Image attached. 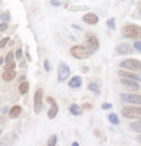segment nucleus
Returning a JSON list of instances; mask_svg holds the SVG:
<instances>
[{"mask_svg": "<svg viewBox=\"0 0 141 146\" xmlns=\"http://www.w3.org/2000/svg\"><path fill=\"white\" fill-rule=\"evenodd\" d=\"M121 82H122L126 87H128L130 90H134L137 91L139 90V84H138L136 81L132 80V78H124L121 80Z\"/></svg>", "mask_w": 141, "mask_h": 146, "instance_id": "9d476101", "label": "nucleus"}, {"mask_svg": "<svg viewBox=\"0 0 141 146\" xmlns=\"http://www.w3.org/2000/svg\"><path fill=\"white\" fill-rule=\"evenodd\" d=\"M133 48L136 49V50L140 51L141 52V41H136L133 44Z\"/></svg>", "mask_w": 141, "mask_h": 146, "instance_id": "bb28decb", "label": "nucleus"}, {"mask_svg": "<svg viewBox=\"0 0 141 146\" xmlns=\"http://www.w3.org/2000/svg\"><path fill=\"white\" fill-rule=\"evenodd\" d=\"M19 92H21V94H22V95L26 94L27 92H28V90H29V83L27 82V81H22V82L19 84Z\"/></svg>", "mask_w": 141, "mask_h": 146, "instance_id": "a211bd4d", "label": "nucleus"}, {"mask_svg": "<svg viewBox=\"0 0 141 146\" xmlns=\"http://www.w3.org/2000/svg\"><path fill=\"white\" fill-rule=\"evenodd\" d=\"M82 108H84V110H91V108H92V105H91V104L85 103V104H83Z\"/></svg>", "mask_w": 141, "mask_h": 146, "instance_id": "f704fd0d", "label": "nucleus"}, {"mask_svg": "<svg viewBox=\"0 0 141 146\" xmlns=\"http://www.w3.org/2000/svg\"><path fill=\"white\" fill-rule=\"evenodd\" d=\"M21 56H22V50H21V48L17 49V51H16V57H17V59H21Z\"/></svg>", "mask_w": 141, "mask_h": 146, "instance_id": "473e14b6", "label": "nucleus"}, {"mask_svg": "<svg viewBox=\"0 0 141 146\" xmlns=\"http://www.w3.org/2000/svg\"><path fill=\"white\" fill-rule=\"evenodd\" d=\"M112 105L109 103H105L101 105V108H103V110H110V108H112Z\"/></svg>", "mask_w": 141, "mask_h": 146, "instance_id": "c85d7f7f", "label": "nucleus"}, {"mask_svg": "<svg viewBox=\"0 0 141 146\" xmlns=\"http://www.w3.org/2000/svg\"><path fill=\"white\" fill-rule=\"evenodd\" d=\"M82 21L85 23H88L90 25H95L99 22V17L96 14L93 13H87L82 17Z\"/></svg>", "mask_w": 141, "mask_h": 146, "instance_id": "9b49d317", "label": "nucleus"}, {"mask_svg": "<svg viewBox=\"0 0 141 146\" xmlns=\"http://www.w3.org/2000/svg\"><path fill=\"white\" fill-rule=\"evenodd\" d=\"M71 54L76 59H86L90 57L94 53V51L86 44H76L70 49Z\"/></svg>", "mask_w": 141, "mask_h": 146, "instance_id": "f257e3e1", "label": "nucleus"}, {"mask_svg": "<svg viewBox=\"0 0 141 146\" xmlns=\"http://www.w3.org/2000/svg\"><path fill=\"white\" fill-rule=\"evenodd\" d=\"M139 16L141 17V10H140V11H139Z\"/></svg>", "mask_w": 141, "mask_h": 146, "instance_id": "a19ab883", "label": "nucleus"}, {"mask_svg": "<svg viewBox=\"0 0 141 146\" xmlns=\"http://www.w3.org/2000/svg\"><path fill=\"white\" fill-rule=\"evenodd\" d=\"M120 97L123 102L132 105H141V96L132 93H121Z\"/></svg>", "mask_w": 141, "mask_h": 146, "instance_id": "39448f33", "label": "nucleus"}, {"mask_svg": "<svg viewBox=\"0 0 141 146\" xmlns=\"http://www.w3.org/2000/svg\"><path fill=\"white\" fill-rule=\"evenodd\" d=\"M121 113L128 119H141V106H125Z\"/></svg>", "mask_w": 141, "mask_h": 146, "instance_id": "7ed1b4c3", "label": "nucleus"}, {"mask_svg": "<svg viewBox=\"0 0 141 146\" xmlns=\"http://www.w3.org/2000/svg\"><path fill=\"white\" fill-rule=\"evenodd\" d=\"M73 146H79V144H78V142H76V141H73V144H71Z\"/></svg>", "mask_w": 141, "mask_h": 146, "instance_id": "4c0bfd02", "label": "nucleus"}, {"mask_svg": "<svg viewBox=\"0 0 141 146\" xmlns=\"http://www.w3.org/2000/svg\"><path fill=\"white\" fill-rule=\"evenodd\" d=\"M2 62H3V58H0V65L2 64Z\"/></svg>", "mask_w": 141, "mask_h": 146, "instance_id": "ea45409f", "label": "nucleus"}, {"mask_svg": "<svg viewBox=\"0 0 141 146\" xmlns=\"http://www.w3.org/2000/svg\"><path fill=\"white\" fill-rule=\"evenodd\" d=\"M71 75V70L67 64L61 62L58 67V82H64Z\"/></svg>", "mask_w": 141, "mask_h": 146, "instance_id": "423d86ee", "label": "nucleus"}, {"mask_svg": "<svg viewBox=\"0 0 141 146\" xmlns=\"http://www.w3.org/2000/svg\"><path fill=\"white\" fill-rule=\"evenodd\" d=\"M25 80V76H21V78H19V81H22V80Z\"/></svg>", "mask_w": 141, "mask_h": 146, "instance_id": "58836bf2", "label": "nucleus"}, {"mask_svg": "<svg viewBox=\"0 0 141 146\" xmlns=\"http://www.w3.org/2000/svg\"><path fill=\"white\" fill-rule=\"evenodd\" d=\"M130 129H132V131L141 133V120L140 121H136V122L130 123Z\"/></svg>", "mask_w": 141, "mask_h": 146, "instance_id": "aec40b11", "label": "nucleus"}, {"mask_svg": "<svg viewBox=\"0 0 141 146\" xmlns=\"http://www.w3.org/2000/svg\"><path fill=\"white\" fill-rule=\"evenodd\" d=\"M16 68V63L15 62H9V63H6V66L4 67V70L7 71V70H15Z\"/></svg>", "mask_w": 141, "mask_h": 146, "instance_id": "b1692460", "label": "nucleus"}, {"mask_svg": "<svg viewBox=\"0 0 141 146\" xmlns=\"http://www.w3.org/2000/svg\"><path fill=\"white\" fill-rule=\"evenodd\" d=\"M71 27H73V28H75V29H76V30H78V31H82V28H81L80 26L76 25V24H71Z\"/></svg>", "mask_w": 141, "mask_h": 146, "instance_id": "c9c22d12", "label": "nucleus"}, {"mask_svg": "<svg viewBox=\"0 0 141 146\" xmlns=\"http://www.w3.org/2000/svg\"><path fill=\"white\" fill-rule=\"evenodd\" d=\"M10 41V38L9 37H6V38H4V39H2L1 41H0V48H3L7 44V43Z\"/></svg>", "mask_w": 141, "mask_h": 146, "instance_id": "a878e982", "label": "nucleus"}, {"mask_svg": "<svg viewBox=\"0 0 141 146\" xmlns=\"http://www.w3.org/2000/svg\"><path fill=\"white\" fill-rule=\"evenodd\" d=\"M16 72L14 70H7L5 71L2 75V78L5 80V81H11L13 80L15 78H16Z\"/></svg>", "mask_w": 141, "mask_h": 146, "instance_id": "dca6fc26", "label": "nucleus"}, {"mask_svg": "<svg viewBox=\"0 0 141 146\" xmlns=\"http://www.w3.org/2000/svg\"><path fill=\"white\" fill-rule=\"evenodd\" d=\"M13 58H14V52L13 51H10V52L7 54L6 58H5V62L6 63L12 62V61H13Z\"/></svg>", "mask_w": 141, "mask_h": 146, "instance_id": "393cba45", "label": "nucleus"}, {"mask_svg": "<svg viewBox=\"0 0 141 146\" xmlns=\"http://www.w3.org/2000/svg\"><path fill=\"white\" fill-rule=\"evenodd\" d=\"M108 119H109L111 124H113V125H119L120 124V120H119V118H118V116L116 113H110V114L108 115Z\"/></svg>", "mask_w": 141, "mask_h": 146, "instance_id": "412c9836", "label": "nucleus"}, {"mask_svg": "<svg viewBox=\"0 0 141 146\" xmlns=\"http://www.w3.org/2000/svg\"><path fill=\"white\" fill-rule=\"evenodd\" d=\"M1 133H2V130H1V129H0V135H1Z\"/></svg>", "mask_w": 141, "mask_h": 146, "instance_id": "79ce46f5", "label": "nucleus"}, {"mask_svg": "<svg viewBox=\"0 0 141 146\" xmlns=\"http://www.w3.org/2000/svg\"><path fill=\"white\" fill-rule=\"evenodd\" d=\"M50 105H51L50 108H49V110L48 111V117L49 118V119H54L58 113L59 106H58L57 104H56V102L51 103Z\"/></svg>", "mask_w": 141, "mask_h": 146, "instance_id": "ddd939ff", "label": "nucleus"}, {"mask_svg": "<svg viewBox=\"0 0 141 146\" xmlns=\"http://www.w3.org/2000/svg\"><path fill=\"white\" fill-rule=\"evenodd\" d=\"M56 143H57V137L55 135H50L48 140V146H55Z\"/></svg>", "mask_w": 141, "mask_h": 146, "instance_id": "5701e85b", "label": "nucleus"}, {"mask_svg": "<svg viewBox=\"0 0 141 146\" xmlns=\"http://www.w3.org/2000/svg\"><path fill=\"white\" fill-rule=\"evenodd\" d=\"M7 27H8V25H7V23H5V22H3V23L0 24V32H3L7 29Z\"/></svg>", "mask_w": 141, "mask_h": 146, "instance_id": "72a5a7b5", "label": "nucleus"}, {"mask_svg": "<svg viewBox=\"0 0 141 146\" xmlns=\"http://www.w3.org/2000/svg\"><path fill=\"white\" fill-rule=\"evenodd\" d=\"M120 67L130 71L139 72L141 71V61L137 59H126L120 63Z\"/></svg>", "mask_w": 141, "mask_h": 146, "instance_id": "20e7f679", "label": "nucleus"}, {"mask_svg": "<svg viewBox=\"0 0 141 146\" xmlns=\"http://www.w3.org/2000/svg\"><path fill=\"white\" fill-rule=\"evenodd\" d=\"M44 70H46V72H49V71L51 70L50 64H49V61H48V60H44Z\"/></svg>", "mask_w": 141, "mask_h": 146, "instance_id": "c756f323", "label": "nucleus"}, {"mask_svg": "<svg viewBox=\"0 0 141 146\" xmlns=\"http://www.w3.org/2000/svg\"><path fill=\"white\" fill-rule=\"evenodd\" d=\"M88 8L87 7H71L70 10L71 11H73V12H75V11H78V10H87Z\"/></svg>", "mask_w": 141, "mask_h": 146, "instance_id": "7c9ffc66", "label": "nucleus"}, {"mask_svg": "<svg viewBox=\"0 0 141 146\" xmlns=\"http://www.w3.org/2000/svg\"><path fill=\"white\" fill-rule=\"evenodd\" d=\"M51 5L54 7H58V6H60L61 5V2H60V0H51Z\"/></svg>", "mask_w": 141, "mask_h": 146, "instance_id": "2f4dec72", "label": "nucleus"}, {"mask_svg": "<svg viewBox=\"0 0 141 146\" xmlns=\"http://www.w3.org/2000/svg\"><path fill=\"white\" fill-rule=\"evenodd\" d=\"M88 89L91 91V92L97 94V95H100L101 94V91H100V87L99 85L96 82H91L88 84Z\"/></svg>", "mask_w": 141, "mask_h": 146, "instance_id": "6ab92c4d", "label": "nucleus"}, {"mask_svg": "<svg viewBox=\"0 0 141 146\" xmlns=\"http://www.w3.org/2000/svg\"><path fill=\"white\" fill-rule=\"evenodd\" d=\"M88 71H89L88 67H83V68H82V72H83V73H86V72H88Z\"/></svg>", "mask_w": 141, "mask_h": 146, "instance_id": "e433bc0d", "label": "nucleus"}, {"mask_svg": "<svg viewBox=\"0 0 141 146\" xmlns=\"http://www.w3.org/2000/svg\"><path fill=\"white\" fill-rule=\"evenodd\" d=\"M0 19H1V21H10V16H9V14L4 13V14L0 15Z\"/></svg>", "mask_w": 141, "mask_h": 146, "instance_id": "cd10ccee", "label": "nucleus"}, {"mask_svg": "<svg viewBox=\"0 0 141 146\" xmlns=\"http://www.w3.org/2000/svg\"><path fill=\"white\" fill-rule=\"evenodd\" d=\"M139 140H140V141H141V137H139Z\"/></svg>", "mask_w": 141, "mask_h": 146, "instance_id": "37998d69", "label": "nucleus"}, {"mask_svg": "<svg viewBox=\"0 0 141 146\" xmlns=\"http://www.w3.org/2000/svg\"><path fill=\"white\" fill-rule=\"evenodd\" d=\"M116 51L119 54H122V55H127V54L132 53V48L130 44L122 43L116 46Z\"/></svg>", "mask_w": 141, "mask_h": 146, "instance_id": "1a4fd4ad", "label": "nucleus"}, {"mask_svg": "<svg viewBox=\"0 0 141 146\" xmlns=\"http://www.w3.org/2000/svg\"><path fill=\"white\" fill-rule=\"evenodd\" d=\"M118 75L121 76H124V78H132V80L135 81H141V78L139 76L134 75V74H132V73H128V72H125V71H119L118 72Z\"/></svg>", "mask_w": 141, "mask_h": 146, "instance_id": "4468645a", "label": "nucleus"}, {"mask_svg": "<svg viewBox=\"0 0 141 146\" xmlns=\"http://www.w3.org/2000/svg\"><path fill=\"white\" fill-rule=\"evenodd\" d=\"M70 112L73 115L78 116L82 113V110H81V108L78 105H76V104H73V105L70 106Z\"/></svg>", "mask_w": 141, "mask_h": 146, "instance_id": "f3484780", "label": "nucleus"}, {"mask_svg": "<svg viewBox=\"0 0 141 146\" xmlns=\"http://www.w3.org/2000/svg\"><path fill=\"white\" fill-rule=\"evenodd\" d=\"M21 113V108L19 106H14L13 108H11L9 112V116L12 118V119H16L18 118Z\"/></svg>", "mask_w": 141, "mask_h": 146, "instance_id": "2eb2a0df", "label": "nucleus"}, {"mask_svg": "<svg viewBox=\"0 0 141 146\" xmlns=\"http://www.w3.org/2000/svg\"><path fill=\"white\" fill-rule=\"evenodd\" d=\"M43 95L44 91L42 88H39L34 95V111L35 113H40L43 108Z\"/></svg>", "mask_w": 141, "mask_h": 146, "instance_id": "0eeeda50", "label": "nucleus"}, {"mask_svg": "<svg viewBox=\"0 0 141 146\" xmlns=\"http://www.w3.org/2000/svg\"><path fill=\"white\" fill-rule=\"evenodd\" d=\"M106 25H107L108 28L112 29V30H115L116 29V23H115V19L111 18L109 19L106 21Z\"/></svg>", "mask_w": 141, "mask_h": 146, "instance_id": "4be33fe9", "label": "nucleus"}, {"mask_svg": "<svg viewBox=\"0 0 141 146\" xmlns=\"http://www.w3.org/2000/svg\"><path fill=\"white\" fill-rule=\"evenodd\" d=\"M69 87L73 88V89H77L81 87L82 85V78H81L80 76H73V78H71V80L68 82Z\"/></svg>", "mask_w": 141, "mask_h": 146, "instance_id": "f8f14e48", "label": "nucleus"}, {"mask_svg": "<svg viewBox=\"0 0 141 146\" xmlns=\"http://www.w3.org/2000/svg\"><path fill=\"white\" fill-rule=\"evenodd\" d=\"M122 34L124 37L133 40H140L141 39V27L135 24H128L123 27Z\"/></svg>", "mask_w": 141, "mask_h": 146, "instance_id": "f03ea898", "label": "nucleus"}, {"mask_svg": "<svg viewBox=\"0 0 141 146\" xmlns=\"http://www.w3.org/2000/svg\"><path fill=\"white\" fill-rule=\"evenodd\" d=\"M85 44L90 48L92 50L95 52L96 50H98L99 48H100V42L95 36L93 35H88L87 38H86V42H85Z\"/></svg>", "mask_w": 141, "mask_h": 146, "instance_id": "6e6552de", "label": "nucleus"}]
</instances>
